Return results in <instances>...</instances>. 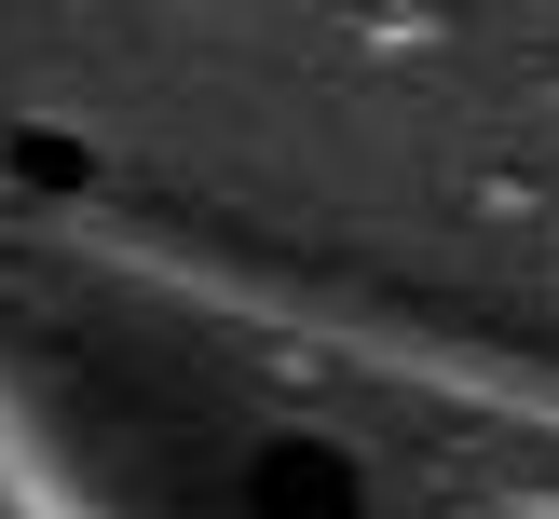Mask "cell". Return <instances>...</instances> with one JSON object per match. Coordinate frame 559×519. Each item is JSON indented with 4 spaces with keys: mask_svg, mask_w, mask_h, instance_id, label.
<instances>
[{
    "mask_svg": "<svg viewBox=\"0 0 559 519\" xmlns=\"http://www.w3.org/2000/svg\"><path fill=\"white\" fill-rule=\"evenodd\" d=\"M14 178L27 191H82V137H14Z\"/></svg>",
    "mask_w": 559,
    "mask_h": 519,
    "instance_id": "7a4b0ae2",
    "label": "cell"
},
{
    "mask_svg": "<svg viewBox=\"0 0 559 519\" xmlns=\"http://www.w3.org/2000/svg\"><path fill=\"white\" fill-rule=\"evenodd\" d=\"M246 506L260 519H355V464L328 451V437H273V451L246 464Z\"/></svg>",
    "mask_w": 559,
    "mask_h": 519,
    "instance_id": "6da1fadb",
    "label": "cell"
}]
</instances>
